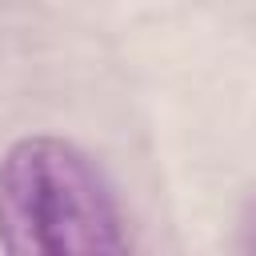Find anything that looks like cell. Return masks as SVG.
I'll return each mask as SVG.
<instances>
[{
    "mask_svg": "<svg viewBox=\"0 0 256 256\" xmlns=\"http://www.w3.org/2000/svg\"><path fill=\"white\" fill-rule=\"evenodd\" d=\"M0 244L12 256H120L132 248L116 188L64 136H20L0 156Z\"/></svg>",
    "mask_w": 256,
    "mask_h": 256,
    "instance_id": "cell-1",
    "label": "cell"
},
{
    "mask_svg": "<svg viewBox=\"0 0 256 256\" xmlns=\"http://www.w3.org/2000/svg\"><path fill=\"white\" fill-rule=\"evenodd\" d=\"M244 228H248V248L256 252V208H252V216H248V224H244Z\"/></svg>",
    "mask_w": 256,
    "mask_h": 256,
    "instance_id": "cell-2",
    "label": "cell"
}]
</instances>
